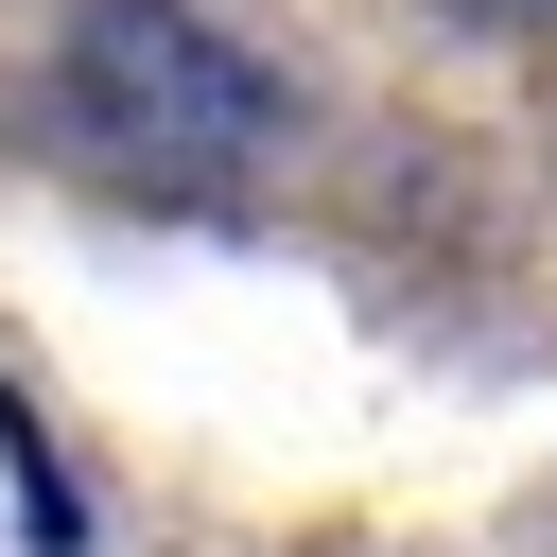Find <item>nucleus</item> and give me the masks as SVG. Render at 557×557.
Masks as SVG:
<instances>
[{
	"instance_id": "nucleus-2",
	"label": "nucleus",
	"mask_w": 557,
	"mask_h": 557,
	"mask_svg": "<svg viewBox=\"0 0 557 557\" xmlns=\"http://www.w3.org/2000/svg\"><path fill=\"white\" fill-rule=\"evenodd\" d=\"M453 17H487V35H505V17H557V0H453Z\"/></svg>"
},
{
	"instance_id": "nucleus-1",
	"label": "nucleus",
	"mask_w": 557,
	"mask_h": 557,
	"mask_svg": "<svg viewBox=\"0 0 557 557\" xmlns=\"http://www.w3.org/2000/svg\"><path fill=\"white\" fill-rule=\"evenodd\" d=\"M52 122L139 174V191H226L278 157V70L209 17V0H70L52 35Z\"/></svg>"
}]
</instances>
